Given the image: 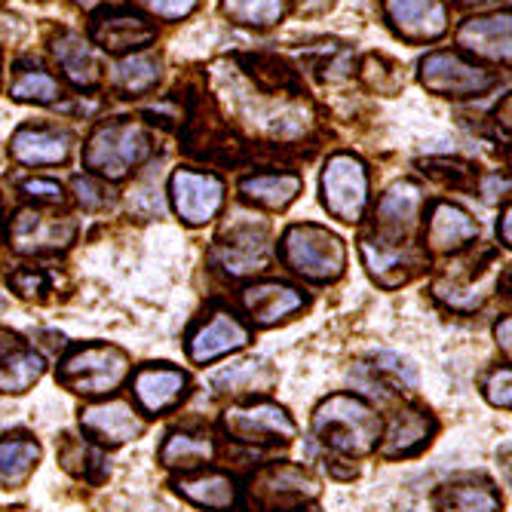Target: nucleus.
<instances>
[{
    "mask_svg": "<svg viewBox=\"0 0 512 512\" xmlns=\"http://www.w3.org/2000/svg\"><path fill=\"white\" fill-rule=\"evenodd\" d=\"M384 433L381 414L353 393L325 396L313 411V436L335 454L365 457L378 448Z\"/></svg>",
    "mask_w": 512,
    "mask_h": 512,
    "instance_id": "1",
    "label": "nucleus"
},
{
    "mask_svg": "<svg viewBox=\"0 0 512 512\" xmlns=\"http://www.w3.org/2000/svg\"><path fill=\"white\" fill-rule=\"evenodd\" d=\"M154 154V138L145 123L114 117L92 129L83 145V166L102 181H123Z\"/></svg>",
    "mask_w": 512,
    "mask_h": 512,
    "instance_id": "2",
    "label": "nucleus"
},
{
    "mask_svg": "<svg viewBox=\"0 0 512 512\" xmlns=\"http://www.w3.org/2000/svg\"><path fill=\"white\" fill-rule=\"evenodd\" d=\"M283 264L310 279V283H335L347 270V246L338 234L319 224H292L279 240Z\"/></svg>",
    "mask_w": 512,
    "mask_h": 512,
    "instance_id": "3",
    "label": "nucleus"
},
{
    "mask_svg": "<svg viewBox=\"0 0 512 512\" xmlns=\"http://www.w3.org/2000/svg\"><path fill=\"white\" fill-rule=\"evenodd\" d=\"M132 362L114 344H77L59 362V381L77 396H111L129 378Z\"/></svg>",
    "mask_w": 512,
    "mask_h": 512,
    "instance_id": "4",
    "label": "nucleus"
},
{
    "mask_svg": "<svg viewBox=\"0 0 512 512\" xmlns=\"http://www.w3.org/2000/svg\"><path fill=\"white\" fill-rule=\"evenodd\" d=\"M417 80L439 99H479L497 86V74L463 53L436 50L417 62Z\"/></svg>",
    "mask_w": 512,
    "mask_h": 512,
    "instance_id": "5",
    "label": "nucleus"
},
{
    "mask_svg": "<svg viewBox=\"0 0 512 512\" xmlns=\"http://www.w3.org/2000/svg\"><path fill=\"white\" fill-rule=\"evenodd\" d=\"M319 497V482L298 463H270L258 470L246 488L249 509L255 512H295Z\"/></svg>",
    "mask_w": 512,
    "mask_h": 512,
    "instance_id": "6",
    "label": "nucleus"
},
{
    "mask_svg": "<svg viewBox=\"0 0 512 512\" xmlns=\"http://www.w3.org/2000/svg\"><path fill=\"white\" fill-rule=\"evenodd\" d=\"M322 206L344 224H356L368 206V169L356 154H332L319 178Z\"/></svg>",
    "mask_w": 512,
    "mask_h": 512,
    "instance_id": "7",
    "label": "nucleus"
},
{
    "mask_svg": "<svg viewBox=\"0 0 512 512\" xmlns=\"http://www.w3.org/2000/svg\"><path fill=\"white\" fill-rule=\"evenodd\" d=\"M221 430L246 445H273L292 442L298 436V424L292 414L276 402H243L221 414Z\"/></svg>",
    "mask_w": 512,
    "mask_h": 512,
    "instance_id": "8",
    "label": "nucleus"
},
{
    "mask_svg": "<svg viewBox=\"0 0 512 512\" xmlns=\"http://www.w3.org/2000/svg\"><path fill=\"white\" fill-rule=\"evenodd\" d=\"M212 261L230 279H246L267 270L270 264L267 224L237 221L234 227H227L212 249Z\"/></svg>",
    "mask_w": 512,
    "mask_h": 512,
    "instance_id": "9",
    "label": "nucleus"
},
{
    "mask_svg": "<svg viewBox=\"0 0 512 512\" xmlns=\"http://www.w3.org/2000/svg\"><path fill=\"white\" fill-rule=\"evenodd\" d=\"M359 255L381 289H399L427 267V252L417 249L411 240H384V237H362Z\"/></svg>",
    "mask_w": 512,
    "mask_h": 512,
    "instance_id": "10",
    "label": "nucleus"
},
{
    "mask_svg": "<svg viewBox=\"0 0 512 512\" xmlns=\"http://www.w3.org/2000/svg\"><path fill=\"white\" fill-rule=\"evenodd\" d=\"M249 325L227 307H212L194 329L188 332V356L194 365H209L227 353L249 347Z\"/></svg>",
    "mask_w": 512,
    "mask_h": 512,
    "instance_id": "11",
    "label": "nucleus"
},
{
    "mask_svg": "<svg viewBox=\"0 0 512 512\" xmlns=\"http://www.w3.org/2000/svg\"><path fill=\"white\" fill-rule=\"evenodd\" d=\"M169 197H172L175 215L184 224L203 227L224 206V181L215 172L175 169L172 178H169Z\"/></svg>",
    "mask_w": 512,
    "mask_h": 512,
    "instance_id": "12",
    "label": "nucleus"
},
{
    "mask_svg": "<svg viewBox=\"0 0 512 512\" xmlns=\"http://www.w3.org/2000/svg\"><path fill=\"white\" fill-rule=\"evenodd\" d=\"M181 126H184L181 145L188 154L206 163H221V166H234L243 157V142L218 114L203 117L200 105H191Z\"/></svg>",
    "mask_w": 512,
    "mask_h": 512,
    "instance_id": "13",
    "label": "nucleus"
},
{
    "mask_svg": "<svg viewBox=\"0 0 512 512\" xmlns=\"http://www.w3.org/2000/svg\"><path fill=\"white\" fill-rule=\"evenodd\" d=\"M80 433L99 448H120L145 433V417L132 402L108 399L80 411Z\"/></svg>",
    "mask_w": 512,
    "mask_h": 512,
    "instance_id": "14",
    "label": "nucleus"
},
{
    "mask_svg": "<svg viewBox=\"0 0 512 512\" xmlns=\"http://www.w3.org/2000/svg\"><path fill=\"white\" fill-rule=\"evenodd\" d=\"M77 237V224L71 218L46 215L40 209H19L10 227V243L19 255H59Z\"/></svg>",
    "mask_w": 512,
    "mask_h": 512,
    "instance_id": "15",
    "label": "nucleus"
},
{
    "mask_svg": "<svg viewBox=\"0 0 512 512\" xmlns=\"http://www.w3.org/2000/svg\"><path fill=\"white\" fill-rule=\"evenodd\" d=\"M188 387V375L169 362H148L132 375V399L138 411L148 417L166 414L181 405V399L188 396Z\"/></svg>",
    "mask_w": 512,
    "mask_h": 512,
    "instance_id": "16",
    "label": "nucleus"
},
{
    "mask_svg": "<svg viewBox=\"0 0 512 512\" xmlns=\"http://www.w3.org/2000/svg\"><path fill=\"white\" fill-rule=\"evenodd\" d=\"M154 40H157V28L142 13H132L123 7H114V10L96 16L89 25V43L102 46V50L111 56L142 53Z\"/></svg>",
    "mask_w": 512,
    "mask_h": 512,
    "instance_id": "17",
    "label": "nucleus"
},
{
    "mask_svg": "<svg viewBox=\"0 0 512 512\" xmlns=\"http://www.w3.org/2000/svg\"><path fill=\"white\" fill-rule=\"evenodd\" d=\"M384 16L405 43H433L448 31L445 0H384Z\"/></svg>",
    "mask_w": 512,
    "mask_h": 512,
    "instance_id": "18",
    "label": "nucleus"
},
{
    "mask_svg": "<svg viewBox=\"0 0 512 512\" xmlns=\"http://www.w3.org/2000/svg\"><path fill=\"white\" fill-rule=\"evenodd\" d=\"M424 243L433 255H454L479 243V221L448 200H436L424 218Z\"/></svg>",
    "mask_w": 512,
    "mask_h": 512,
    "instance_id": "19",
    "label": "nucleus"
},
{
    "mask_svg": "<svg viewBox=\"0 0 512 512\" xmlns=\"http://www.w3.org/2000/svg\"><path fill=\"white\" fill-rule=\"evenodd\" d=\"M424 191L421 184H414L408 178L393 181L390 188L381 194L378 209H375V230L384 240H408L414 234V227L421 224L424 212Z\"/></svg>",
    "mask_w": 512,
    "mask_h": 512,
    "instance_id": "20",
    "label": "nucleus"
},
{
    "mask_svg": "<svg viewBox=\"0 0 512 512\" xmlns=\"http://www.w3.org/2000/svg\"><path fill=\"white\" fill-rule=\"evenodd\" d=\"M240 301H243V310L249 313V319L258 325V329H273V325L292 319L295 313H301L307 307V295L301 289L276 283V279L246 286Z\"/></svg>",
    "mask_w": 512,
    "mask_h": 512,
    "instance_id": "21",
    "label": "nucleus"
},
{
    "mask_svg": "<svg viewBox=\"0 0 512 512\" xmlns=\"http://www.w3.org/2000/svg\"><path fill=\"white\" fill-rule=\"evenodd\" d=\"M71 135L59 126L25 123L10 138V157L22 166H59L71 157Z\"/></svg>",
    "mask_w": 512,
    "mask_h": 512,
    "instance_id": "22",
    "label": "nucleus"
},
{
    "mask_svg": "<svg viewBox=\"0 0 512 512\" xmlns=\"http://www.w3.org/2000/svg\"><path fill=\"white\" fill-rule=\"evenodd\" d=\"M436 436V421L433 414L424 408H399L393 414V421L387 427V433H381L378 442V454L387 460H399V457H411L421 454Z\"/></svg>",
    "mask_w": 512,
    "mask_h": 512,
    "instance_id": "23",
    "label": "nucleus"
},
{
    "mask_svg": "<svg viewBox=\"0 0 512 512\" xmlns=\"http://www.w3.org/2000/svg\"><path fill=\"white\" fill-rule=\"evenodd\" d=\"M491 267L494 258L488 255L485 264H467L463 270H448L442 273L436 283H433V295L448 304L451 310H479L485 304V298L491 295Z\"/></svg>",
    "mask_w": 512,
    "mask_h": 512,
    "instance_id": "24",
    "label": "nucleus"
},
{
    "mask_svg": "<svg viewBox=\"0 0 512 512\" xmlns=\"http://www.w3.org/2000/svg\"><path fill=\"white\" fill-rule=\"evenodd\" d=\"M43 356L16 332L0 329V393H28L43 378Z\"/></svg>",
    "mask_w": 512,
    "mask_h": 512,
    "instance_id": "25",
    "label": "nucleus"
},
{
    "mask_svg": "<svg viewBox=\"0 0 512 512\" xmlns=\"http://www.w3.org/2000/svg\"><path fill=\"white\" fill-rule=\"evenodd\" d=\"M509 40H512V25H509V10L491 13V16H476L467 19L457 28V43L460 50H467L476 59L485 62H509Z\"/></svg>",
    "mask_w": 512,
    "mask_h": 512,
    "instance_id": "26",
    "label": "nucleus"
},
{
    "mask_svg": "<svg viewBox=\"0 0 512 512\" xmlns=\"http://www.w3.org/2000/svg\"><path fill=\"white\" fill-rule=\"evenodd\" d=\"M53 59L59 65V71L65 74V80L80 89V92H92L102 86V62L92 50V43L74 31H62L53 37Z\"/></svg>",
    "mask_w": 512,
    "mask_h": 512,
    "instance_id": "27",
    "label": "nucleus"
},
{
    "mask_svg": "<svg viewBox=\"0 0 512 512\" xmlns=\"http://www.w3.org/2000/svg\"><path fill=\"white\" fill-rule=\"evenodd\" d=\"M301 188H304V181L295 172H255L240 181L243 200L252 206L270 209V212L289 209L298 200Z\"/></svg>",
    "mask_w": 512,
    "mask_h": 512,
    "instance_id": "28",
    "label": "nucleus"
},
{
    "mask_svg": "<svg viewBox=\"0 0 512 512\" xmlns=\"http://www.w3.org/2000/svg\"><path fill=\"white\" fill-rule=\"evenodd\" d=\"M273 384H276V371L261 356L230 362L212 378V387L227 396H264L273 390Z\"/></svg>",
    "mask_w": 512,
    "mask_h": 512,
    "instance_id": "29",
    "label": "nucleus"
},
{
    "mask_svg": "<svg viewBox=\"0 0 512 512\" xmlns=\"http://www.w3.org/2000/svg\"><path fill=\"white\" fill-rule=\"evenodd\" d=\"M175 491L191 500L203 509H212V512H230L237 506V497H240V488L237 482L230 479L227 473H215V470H200L194 476H181L175 482Z\"/></svg>",
    "mask_w": 512,
    "mask_h": 512,
    "instance_id": "30",
    "label": "nucleus"
},
{
    "mask_svg": "<svg viewBox=\"0 0 512 512\" xmlns=\"http://www.w3.org/2000/svg\"><path fill=\"white\" fill-rule=\"evenodd\" d=\"M439 512H503L497 488L485 479H457L436 491Z\"/></svg>",
    "mask_w": 512,
    "mask_h": 512,
    "instance_id": "31",
    "label": "nucleus"
},
{
    "mask_svg": "<svg viewBox=\"0 0 512 512\" xmlns=\"http://www.w3.org/2000/svg\"><path fill=\"white\" fill-rule=\"evenodd\" d=\"M40 463V445L25 436H4L0 439V491H16L22 488Z\"/></svg>",
    "mask_w": 512,
    "mask_h": 512,
    "instance_id": "32",
    "label": "nucleus"
},
{
    "mask_svg": "<svg viewBox=\"0 0 512 512\" xmlns=\"http://www.w3.org/2000/svg\"><path fill=\"white\" fill-rule=\"evenodd\" d=\"M163 77V62L154 53H129L114 65L111 86L123 99H135L151 92Z\"/></svg>",
    "mask_w": 512,
    "mask_h": 512,
    "instance_id": "33",
    "label": "nucleus"
},
{
    "mask_svg": "<svg viewBox=\"0 0 512 512\" xmlns=\"http://www.w3.org/2000/svg\"><path fill=\"white\" fill-rule=\"evenodd\" d=\"M215 445L209 436H194V433H169L163 448H160V463L166 470H203L206 463H212Z\"/></svg>",
    "mask_w": 512,
    "mask_h": 512,
    "instance_id": "34",
    "label": "nucleus"
},
{
    "mask_svg": "<svg viewBox=\"0 0 512 512\" xmlns=\"http://www.w3.org/2000/svg\"><path fill=\"white\" fill-rule=\"evenodd\" d=\"M59 463L77 479L99 485L108 476L105 467V454L99 445H92L89 439H74V436H62V448H59Z\"/></svg>",
    "mask_w": 512,
    "mask_h": 512,
    "instance_id": "35",
    "label": "nucleus"
},
{
    "mask_svg": "<svg viewBox=\"0 0 512 512\" xmlns=\"http://www.w3.org/2000/svg\"><path fill=\"white\" fill-rule=\"evenodd\" d=\"M10 96L22 105H53L62 99V86L50 71L40 68V65H16Z\"/></svg>",
    "mask_w": 512,
    "mask_h": 512,
    "instance_id": "36",
    "label": "nucleus"
},
{
    "mask_svg": "<svg viewBox=\"0 0 512 512\" xmlns=\"http://www.w3.org/2000/svg\"><path fill=\"white\" fill-rule=\"evenodd\" d=\"M230 22L246 28H270L286 16V0H221Z\"/></svg>",
    "mask_w": 512,
    "mask_h": 512,
    "instance_id": "37",
    "label": "nucleus"
},
{
    "mask_svg": "<svg viewBox=\"0 0 512 512\" xmlns=\"http://www.w3.org/2000/svg\"><path fill=\"white\" fill-rule=\"evenodd\" d=\"M371 371H375V378L381 381V384H387V387H393V390H414L417 387V371L405 362V359H399L396 353H378L375 359H371V365H368Z\"/></svg>",
    "mask_w": 512,
    "mask_h": 512,
    "instance_id": "38",
    "label": "nucleus"
},
{
    "mask_svg": "<svg viewBox=\"0 0 512 512\" xmlns=\"http://www.w3.org/2000/svg\"><path fill=\"white\" fill-rule=\"evenodd\" d=\"M424 172L442 184H451V188H460V191H470L473 184H479V172L463 163V160H451V157H439V160H424L421 163Z\"/></svg>",
    "mask_w": 512,
    "mask_h": 512,
    "instance_id": "39",
    "label": "nucleus"
},
{
    "mask_svg": "<svg viewBox=\"0 0 512 512\" xmlns=\"http://www.w3.org/2000/svg\"><path fill=\"white\" fill-rule=\"evenodd\" d=\"M10 286L16 289V295H22L25 301H43L53 292V276L43 267H22L10 276Z\"/></svg>",
    "mask_w": 512,
    "mask_h": 512,
    "instance_id": "40",
    "label": "nucleus"
},
{
    "mask_svg": "<svg viewBox=\"0 0 512 512\" xmlns=\"http://www.w3.org/2000/svg\"><path fill=\"white\" fill-rule=\"evenodd\" d=\"M71 188H74V194H77V203L83 206V209H105V206H111V191H108V184L102 181V178H96V175H74V181H71Z\"/></svg>",
    "mask_w": 512,
    "mask_h": 512,
    "instance_id": "41",
    "label": "nucleus"
},
{
    "mask_svg": "<svg viewBox=\"0 0 512 512\" xmlns=\"http://www.w3.org/2000/svg\"><path fill=\"white\" fill-rule=\"evenodd\" d=\"M19 191L28 197V200H34L37 206H62L65 203V191H62V184L59 181H53V178H25L22 184H19Z\"/></svg>",
    "mask_w": 512,
    "mask_h": 512,
    "instance_id": "42",
    "label": "nucleus"
},
{
    "mask_svg": "<svg viewBox=\"0 0 512 512\" xmlns=\"http://www.w3.org/2000/svg\"><path fill=\"white\" fill-rule=\"evenodd\" d=\"M485 399L494 405V408H509L512 405V371L503 365L497 371H491V378L485 381Z\"/></svg>",
    "mask_w": 512,
    "mask_h": 512,
    "instance_id": "43",
    "label": "nucleus"
},
{
    "mask_svg": "<svg viewBox=\"0 0 512 512\" xmlns=\"http://www.w3.org/2000/svg\"><path fill=\"white\" fill-rule=\"evenodd\" d=\"M142 4H145L157 19L181 22V19H188V16L200 7V0H142Z\"/></svg>",
    "mask_w": 512,
    "mask_h": 512,
    "instance_id": "44",
    "label": "nucleus"
},
{
    "mask_svg": "<svg viewBox=\"0 0 512 512\" xmlns=\"http://www.w3.org/2000/svg\"><path fill=\"white\" fill-rule=\"evenodd\" d=\"M494 338H497V347L509 356L512 353V319L503 316L497 325H494Z\"/></svg>",
    "mask_w": 512,
    "mask_h": 512,
    "instance_id": "45",
    "label": "nucleus"
},
{
    "mask_svg": "<svg viewBox=\"0 0 512 512\" xmlns=\"http://www.w3.org/2000/svg\"><path fill=\"white\" fill-rule=\"evenodd\" d=\"M485 184H491V188H485V200H500V197L509 191V178H506V175L500 178V172L488 175V178H485Z\"/></svg>",
    "mask_w": 512,
    "mask_h": 512,
    "instance_id": "46",
    "label": "nucleus"
},
{
    "mask_svg": "<svg viewBox=\"0 0 512 512\" xmlns=\"http://www.w3.org/2000/svg\"><path fill=\"white\" fill-rule=\"evenodd\" d=\"M497 234H500V243L509 249L512 246V212H509V206H503V215L497 221Z\"/></svg>",
    "mask_w": 512,
    "mask_h": 512,
    "instance_id": "47",
    "label": "nucleus"
},
{
    "mask_svg": "<svg viewBox=\"0 0 512 512\" xmlns=\"http://www.w3.org/2000/svg\"><path fill=\"white\" fill-rule=\"evenodd\" d=\"M74 4H77L80 10L92 13V10H99V7H108V10H114V7H123L126 0H74Z\"/></svg>",
    "mask_w": 512,
    "mask_h": 512,
    "instance_id": "48",
    "label": "nucleus"
},
{
    "mask_svg": "<svg viewBox=\"0 0 512 512\" xmlns=\"http://www.w3.org/2000/svg\"><path fill=\"white\" fill-rule=\"evenodd\" d=\"M332 7H335V0H298L301 13H325V10H332Z\"/></svg>",
    "mask_w": 512,
    "mask_h": 512,
    "instance_id": "49",
    "label": "nucleus"
},
{
    "mask_svg": "<svg viewBox=\"0 0 512 512\" xmlns=\"http://www.w3.org/2000/svg\"><path fill=\"white\" fill-rule=\"evenodd\" d=\"M0 86H4V62H0Z\"/></svg>",
    "mask_w": 512,
    "mask_h": 512,
    "instance_id": "50",
    "label": "nucleus"
},
{
    "mask_svg": "<svg viewBox=\"0 0 512 512\" xmlns=\"http://www.w3.org/2000/svg\"><path fill=\"white\" fill-rule=\"evenodd\" d=\"M0 234H4V212H0Z\"/></svg>",
    "mask_w": 512,
    "mask_h": 512,
    "instance_id": "51",
    "label": "nucleus"
},
{
    "mask_svg": "<svg viewBox=\"0 0 512 512\" xmlns=\"http://www.w3.org/2000/svg\"><path fill=\"white\" fill-rule=\"evenodd\" d=\"M4 307H7V298H4V295H0V310H4Z\"/></svg>",
    "mask_w": 512,
    "mask_h": 512,
    "instance_id": "52",
    "label": "nucleus"
},
{
    "mask_svg": "<svg viewBox=\"0 0 512 512\" xmlns=\"http://www.w3.org/2000/svg\"><path fill=\"white\" fill-rule=\"evenodd\" d=\"M0 4H4V0H0Z\"/></svg>",
    "mask_w": 512,
    "mask_h": 512,
    "instance_id": "53",
    "label": "nucleus"
}]
</instances>
